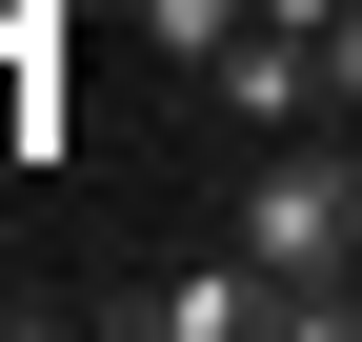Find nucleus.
<instances>
[{
  "mask_svg": "<svg viewBox=\"0 0 362 342\" xmlns=\"http://www.w3.org/2000/svg\"><path fill=\"white\" fill-rule=\"evenodd\" d=\"M242 262L282 282V342H342L362 322V161L342 141H282L242 182Z\"/></svg>",
  "mask_w": 362,
  "mask_h": 342,
  "instance_id": "nucleus-1",
  "label": "nucleus"
},
{
  "mask_svg": "<svg viewBox=\"0 0 362 342\" xmlns=\"http://www.w3.org/2000/svg\"><path fill=\"white\" fill-rule=\"evenodd\" d=\"M101 322L121 342H242V322H282V282H262V262H202V282H121Z\"/></svg>",
  "mask_w": 362,
  "mask_h": 342,
  "instance_id": "nucleus-2",
  "label": "nucleus"
},
{
  "mask_svg": "<svg viewBox=\"0 0 362 342\" xmlns=\"http://www.w3.org/2000/svg\"><path fill=\"white\" fill-rule=\"evenodd\" d=\"M242 20H262V0H141V40H161V61H221Z\"/></svg>",
  "mask_w": 362,
  "mask_h": 342,
  "instance_id": "nucleus-3",
  "label": "nucleus"
},
{
  "mask_svg": "<svg viewBox=\"0 0 362 342\" xmlns=\"http://www.w3.org/2000/svg\"><path fill=\"white\" fill-rule=\"evenodd\" d=\"M322 121H362V0L322 20Z\"/></svg>",
  "mask_w": 362,
  "mask_h": 342,
  "instance_id": "nucleus-4",
  "label": "nucleus"
},
{
  "mask_svg": "<svg viewBox=\"0 0 362 342\" xmlns=\"http://www.w3.org/2000/svg\"><path fill=\"white\" fill-rule=\"evenodd\" d=\"M262 20H302V40H322V20H342V0H262Z\"/></svg>",
  "mask_w": 362,
  "mask_h": 342,
  "instance_id": "nucleus-5",
  "label": "nucleus"
}]
</instances>
